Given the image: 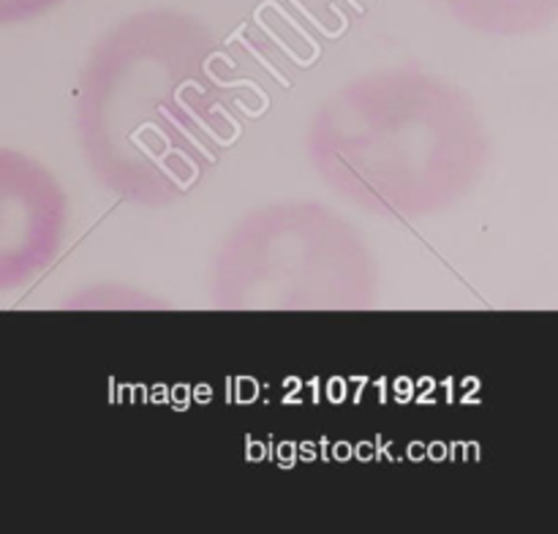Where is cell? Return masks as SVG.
Segmentation results:
<instances>
[{
  "label": "cell",
  "mask_w": 558,
  "mask_h": 534,
  "mask_svg": "<svg viewBox=\"0 0 558 534\" xmlns=\"http://www.w3.org/2000/svg\"><path fill=\"white\" fill-rule=\"evenodd\" d=\"M218 38L199 16L145 9L114 22L87 54L74 125L93 178L136 207L194 194L238 134Z\"/></svg>",
  "instance_id": "6da1fadb"
},
{
  "label": "cell",
  "mask_w": 558,
  "mask_h": 534,
  "mask_svg": "<svg viewBox=\"0 0 558 534\" xmlns=\"http://www.w3.org/2000/svg\"><path fill=\"white\" fill-rule=\"evenodd\" d=\"M305 156L347 205L417 221L447 213L477 189L490 136L456 82L396 65L336 87L311 114Z\"/></svg>",
  "instance_id": "7a4b0ae2"
},
{
  "label": "cell",
  "mask_w": 558,
  "mask_h": 534,
  "mask_svg": "<svg viewBox=\"0 0 558 534\" xmlns=\"http://www.w3.org/2000/svg\"><path fill=\"white\" fill-rule=\"evenodd\" d=\"M381 270L347 216L316 199L243 213L213 254L207 303L223 311H360L376 305Z\"/></svg>",
  "instance_id": "3957f363"
},
{
  "label": "cell",
  "mask_w": 558,
  "mask_h": 534,
  "mask_svg": "<svg viewBox=\"0 0 558 534\" xmlns=\"http://www.w3.org/2000/svg\"><path fill=\"white\" fill-rule=\"evenodd\" d=\"M69 196L52 169L0 147V294L25 287L60 256Z\"/></svg>",
  "instance_id": "277c9868"
},
{
  "label": "cell",
  "mask_w": 558,
  "mask_h": 534,
  "mask_svg": "<svg viewBox=\"0 0 558 534\" xmlns=\"http://www.w3.org/2000/svg\"><path fill=\"white\" fill-rule=\"evenodd\" d=\"M452 20L485 36H532L556 22L558 0H434Z\"/></svg>",
  "instance_id": "5b68a950"
},
{
  "label": "cell",
  "mask_w": 558,
  "mask_h": 534,
  "mask_svg": "<svg viewBox=\"0 0 558 534\" xmlns=\"http://www.w3.org/2000/svg\"><path fill=\"white\" fill-rule=\"evenodd\" d=\"M63 3L65 0H0V25L31 22L36 16L49 14V11Z\"/></svg>",
  "instance_id": "8992f818"
}]
</instances>
